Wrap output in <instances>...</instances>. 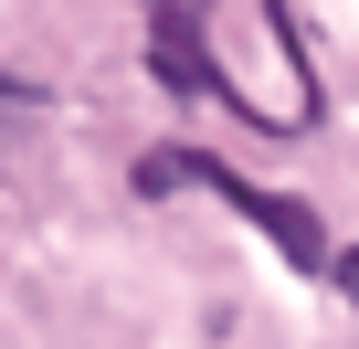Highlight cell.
<instances>
[{
	"mask_svg": "<svg viewBox=\"0 0 359 349\" xmlns=\"http://www.w3.org/2000/svg\"><path fill=\"white\" fill-rule=\"evenodd\" d=\"M137 191H148V202H158V191H212V202H233L254 233H275V254H285L296 275H327V265H338V244H327V223H317L306 202L254 191L243 169H222V159H201V148H148V159H137Z\"/></svg>",
	"mask_w": 359,
	"mask_h": 349,
	"instance_id": "6da1fadb",
	"label": "cell"
},
{
	"mask_svg": "<svg viewBox=\"0 0 359 349\" xmlns=\"http://www.w3.org/2000/svg\"><path fill=\"white\" fill-rule=\"evenodd\" d=\"M148 74L169 96H243L212 64V0H148Z\"/></svg>",
	"mask_w": 359,
	"mask_h": 349,
	"instance_id": "7a4b0ae2",
	"label": "cell"
},
{
	"mask_svg": "<svg viewBox=\"0 0 359 349\" xmlns=\"http://www.w3.org/2000/svg\"><path fill=\"white\" fill-rule=\"evenodd\" d=\"M327 275H338V286H348V296H359V254H338V265H327Z\"/></svg>",
	"mask_w": 359,
	"mask_h": 349,
	"instance_id": "3957f363",
	"label": "cell"
}]
</instances>
